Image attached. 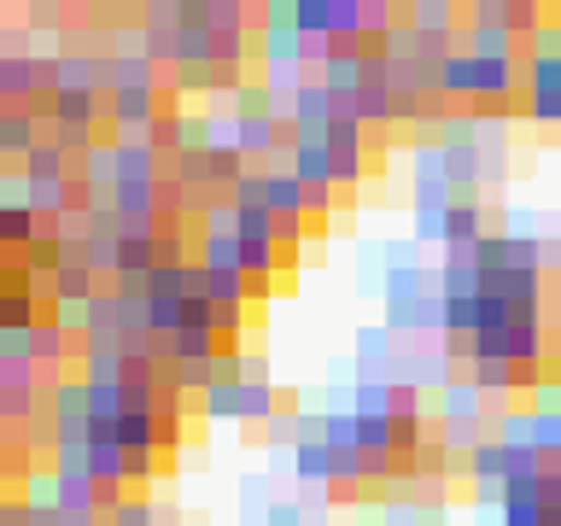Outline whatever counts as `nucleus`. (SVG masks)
<instances>
[{"mask_svg": "<svg viewBox=\"0 0 561 526\" xmlns=\"http://www.w3.org/2000/svg\"><path fill=\"white\" fill-rule=\"evenodd\" d=\"M199 410L211 421H252V428H264L269 416H281V393L276 386H258V381H217L199 398Z\"/></svg>", "mask_w": 561, "mask_h": 526, "instance_id": "nucleus-1", "label": "nucleus"}, {"mask_svg": "<svg viewBox=\"0 0 561 526\" xmlns=\"http://www.w3.org/2000/svg\"><path fill=\"white\" fill-rule=\"evenodd\" d=\"M287 124H293V147H328L334 135V89L322 77H311L287 106Z\"/></svg>", "mask_w": 561, "mask_h": 526, "instance_id": "nucleus-2", "label": "nucleus"}, {"mask_svg": "<svg viewBox=\"0 0 561 526\" xmlns=\"http://www.w3.org/2000/svg\"><path fill=\"white\" fill-rule=\"evenodd\" d=\"M456 381V358L445 346H404L398 351V363H393V386H416V393H445V386Z\"/></svg>", "mask_w": 561, "mask_h": 526, "instance_id": "nucleus-3", "label": "nucleus"}, {"mask_svg": "<svg viewBox=\"0 0 561 526\" xmlns=\"http://www.w3.org/2000/svg\"><path fill=\"white\" fill-rule=\"evenodd\" d=\"M526 117L538 129H561V54L526 59Z\"/></svg>", "mask_w": 561, "mask_h": 526, "instance_id": "nucleus-4", "label": "nucleus"}, {"mask_svg": "<svg viewBox=\"0 0 561 526\" xmlns=\"http://www.w3.org/2000/svg\"><path fill=\"white\" fill-rule=\"evenodd\" d=\"M398 334L386 328V322H363L357 328V351H351V363H357V381H374V375H386L393 381V363H398Z\"/></svg>", "mask_w": 561, "mask_h": 526, "instance_id": "nucleus-5", "label": "nucleus"}, {"mask_svg": "<svg viewBox=\"0 0 561 526\" xmlns=\"http://www.w3.org/2000/svg\"><path fill=\"white\" fill-rule=\"evenodd\" d=\"M36 117H42V106H7L0 112V159H7V170H19L30 152L47 141L36 129Z\"/></svg>", "mask_w": 561, "mask_h": 526, "instance_id": "nucleus-6", "label": "nucleus"}, {"mask_svg": "<svg viewBox=\"0 0 561 526\" xmlns=\"http://www.w3.org/2000/svg\"><path fill=\"white\" fill-rule=\"evenodd\" d=\"M328 147H334V182H339V194H357V188H363V124H334Z\"/></svg>", "mask_w": 561, "mask_h": 526, "instance_id": "nucleus-7", "label": "nucleus"}, {"mask_svg": "<svg viewBox=\"0 0 561 526\" xmlns=\"http://www.w3.org/2000/svg\"><path fill=\"white\" fill-rule=\"evenodd\" d=\"M304 47H311V42H304L293 24H281V30H269V24L252 30V54H258L264 71H276V65H299V71H311V65H304Z\"/></svg>", "mask_w": 561, "mask_h": 526, "instance_id": "nucleus-8", "label": "nucleus"}, {"mask_svg": "<svg viewBox=\"0 0 561 526\" xmlns=\"http://www.w3.org/2000/svg\"><path fill=\"white\" fill-rule=\"evenodd\" d=\"M433 404H439V421H445V428H480V416H486V393L468 375H456Z\"/></svg>", "mask_w": 561, "mask_h": 526, "instance_id": "nucleus-9", "label": "nucleus"}, {"mask_svg": "<svg viewBox=\"0 0 561 526\" xmlns=\"http://www.w3.org/2000/svg\"><path fill=\"white\" fill-rule=\"evenodd\" d=\"M100 65L94 54H54V94H106V82H100Z\"/></svg>", "mask_w": 561, "mask_h": 526, "instance_id": "nucleus-10", "label": "nucleus"}, {"mask_svg": "<svg viewBox=\"0 0 561 526\" xmlns=\"http://www.w3.org/2000/svg\"><path fill=\"white\" fill-rule=\"evenodd\" d=\"M287 468H293V480L299 486H334V451H328V439H299L293 451H287Z\"/></svg>", "mask_w": 561, "mask_h": 526, "instance_id": "nucleus-11", "label": "nucleus"}, {"mask_svg": "<svg viewBox=\"0 0 561 526\" xmlns=\"http://www.w3.org/2000/svg\"><path fill=\"white\" fill-rule=\"evenodd\" d=\"M100 82H106V94H124V89H159V71H152L147 54H106L100 65Z\"/></svg>", "mask_w": 561, "mask_h": 526, "instance_id": "nucleus-12", "label": "nucleus"}, {"mask_svg": "<svg viewBox=\"0 0 561 526\" xmlns=\"http://www.w3.org/2000/svg\"><path fill=\"white\" fill-rule=\"evenodd\" d=\"M112 445L129 456H152L159 451V410H124L112 421Z\"/></svg>", "mask_w": 561, "mask_h": 526, "instance_id": "nucleus-13", "label": "nucleus"}, {"mask_svg": "<svg viewBox=\"0 0 561 526\" xmlns=\"http://www.w3.org/2000/svg\"><path fill=\"white\" fill-rule=\"evenodd\" d=\"M199 299H211L223 311V304H252L258 287L246 281V269H199Z\"/></svg>", "mask_w": 561, "mask_h": 526, "instance_id": "nucleus-14", "label": "nucleus"}, {"mask_svg": "<svg viewBox=\"0 0 561 526\" xmlns=\"http://www.w3.org/2000/svg\"><path fill=\"white\" fill-rule=\"evenodd\" d=\"M100 112H106V94H54L47 100L54 129H94Z\"/></svg>", "mask_w": 561, "mask_h": 526, "instance_id": "nucleus-15", "label": "nucleus"}, {"mask_svg": "<svg viewBox=\"0 0 561 526\" xmlns=\"http://www.w3.org/2000/svg\"><path fill=\"white\" fill-rule=\"evenodd\" d=\"M486 206H480V199H456V206L445 211V252L451 246H480L486 241Z\"/></svg>", "mask_w": 561, "mask_h": 526, "instance_id": "nucleus-16", "label": "nucleus"}, {"mask_svg": "<svg viewBox=\"0 0 561 526\" xmlns=\"http://www.w3.org/2000/svg\"><path fill=\"white\" fill-rule=\"evenodd\" d=\"M404 19H410L421 36H433V42H456V0H410Z\"/></svg>", "mask_w": 561, "mask_h": 526, "instance_id": "nucleus-17", "label": "nucleus"}, {"mask_svg": "<svg viewBox=\"0 0 561 526\" xmlns=\"http://www.w3.org/2000/svg\"><path fill=\"white\" fill-rule=\"evenodd\" d=\"M287 170H293L311 194L316 188H339V182H334V147H293V164H287Z\"/></svg>", "mask_w": 561, "mask_h": 526, "instance_id": "nucleus-18", "label": "nucleus"}, {"mask_svg": "<svg viewBox=\"0 0 561 526\" xmlns=\"http://www.w3.org/2000/svg\"><path fill=\"white\" fill-rule=\"evenodd\" d=\"M509 463H515V451L498 445V439H486V445L468 456V480L474 486H509Z\"/></svg>", "mask_w": 561, "mask_h": 526, "instance_id": "nucleus-19", "label": "nucleus"}, {"mask_svg": "<svg viewBox=\"0 0 561 526\" xmlns=\"http://www.w3.org/2000/svg\"><path fill=\"white\" fill-rule=\"evenodd\" d=\"M30 334H36V369H42V363H65V358H77V346H71L77 334L65 328V322H59L54 311H47Z\"/></svg>", "mask_w": 561, "mask_h": 526, "instance_id": "nucleus-20", "label": "nucleus"}, {"mask_svg": "<svg viewBox=\"0 0 561 526\" xmlns=\"http://www.w3.org/2000/svg\"><path fill=\"white\" fill-rule=\"evenodd\" d=\"M421 299H428V269H421V264H393V269H386L381 304H421Z\"/></svg>", "mask_w": 561, "mask_h": 526, "instance_id": "nucleus-21", "label": "nucleus"}, {"mask_svg": "<svg viewBox=\"0 0 561 526\" xmlns=\"http://www.w3.org/2000/svg\"><path fill=\"white\" fill-rule=\"evenodd\" d=\"M293 30L304 42H334V0H293Z\"/></svg>", "mask_w": 561, "mask_h": 526, "instance_id": "nucleus-22", "label": "nucleus"}, {"mask_svg": "<svg viewBox=\"0 0 561 526\" xmlns=\"http://www.w3.org/2000/svg\"><path fill=\"white\" fill-rule=\"evenodd\" d=\"M393 398H398V386L386 381V375H374V381H357L351 386V416H393Z\"/></svg>", "mask_w": 561, "mask_h": 526, "instance_id": "nucleus-23", "label": "nucleus"}, {"mask_svg": "<svg viewBox=\"0 0 561 526\" xmlns=\"http://www.w3.org/2000/svg\"><path fill=\"white\" fill-rule=\"evenodd\" d=\"M468 54L474 59H515V30H503V24H468Z\"/></svg>", "mask_w": 561, "mask_h": 526, "instance_id": "nucleus-24", "label": "nucleus"}, {"mask_svg": "<svg viewBox=\"0 0 561 526\" xmlns=\"http://www.w3.org/2000/svg\"><path fill=\"white\" fill-rule=\"evenodd\" d=\"M386 269H393L386 241H363V252H357V287L363 293H386Z\"/></svg>", "mask_w": 561, "mask_h": 526, "instance_id": "nucleus-25", "label": "nucleus"}, {"mask_svg": "<svg viewBox=\"0 0 561 526\" xmlns=\"http://www.w3.org/2000/svg\"><path fill=\"white\" fill-rule=\"evenodd\" d=\"M47 311H42V299H30L24 287H7L0 293V328H36Z\"/></svg>", "mask_w": 561, "mask_h": 526, "instance_id": "nucleus-26", "label": "nucleus"}, {"mask_svg": "<svg viewBox=\"0 0 561 526\" xmlns=\"http://www.w3.org/2000/svg\"><path fill=\"white\" fill-rule=\"evenodd\" d=\"M199 269H241V234H199Z\"/></svg>", "mask_w": 561, "mask_h": 526, "instance_id": "nucleus-27", "label": "nucleus"}, {"mask_svg": "<svg viewBox=\"0 0 561 526\" xmlns=\"http://www.w3.org/2000/svg\"><path fill=\"white\" fill-rule=\"evenodd\" d=\"M468 381L480 386V393L491 398V393H521V375H515V363H468Z\"/></svg>", "mask_w": 561, "mask_h": 526, "instance_id": "nucleus-28", "label": "nucleus"}, {"mask_svg": "<svg viewBox=\"0 0 561 526\" xmlns=\"http://www.w3.org/2000/svg\"><path fill=\"white\" fill-rule=\"evenodd\" d=\"M538 486H544V480H538ZM538 486H533V491H515V486H509L503 526H544V498H538Z\"/></svg>", "mask_w": 561, "mask_h": 526, "instance_id": "nucleus-29", "label": "nucleus"}, {"mask_svg": "<svg viewBox=\"0 0 561 526\" xmlns=\"http://www.w3.org/2000/svg\"><path fill=\"white\" fill-rule=\"evenodd\" d=\"M498 445L533 451V410H498Z\"/></svg>", "mask_w": 561, "mask_h": 526, "instance_id": "nucleus-30", "label": "nucleus"}, {"mask_svg": "<svg viewBox=\"0 0 561 526\" xmlns=\"http://www.w3.org/2000/svg\"><path fill=\"white\" fill-rule=\"evenodd\" d=\"M334 42H363V0H334Z\"/></svg>", "mask_w": 561, "mask_h": 526, "instance_id": "nucleus-31", "label": "nucleus"}, {"mask_svg": "<svg viewBox=\"0 0 561 526\" xmlns=\"http://www.w3.org/2000/svg\"><path fill=\"white\" fill-rule=\"evenodd\" d=\"M0 363H36V334L30 328H0Z\"/></svg>", "mask_w": 561, "mask_h": 526, "instance_id": "nucleus-32", "label": "nucleus"}, {"mask_svg": "<svg viewBox=\"0 0 561 526\" xmlns=\"http://www.w3.org/2000/svg\"><path fill=\"white\" fill-rule=\"evenodd\" d=\"M421 416H428V393H416V386H398L393 421H398V428H421Z\"/></svg>", "mask_w": 561, "mask_h": 526, "instance_id": "nucleus-33", "label": "nucleus"}, {"mask_svg": "<svg viewBox=\"0 0 561 526\" xmlns=\"http://www.w3.org/2000/svg\"><path fill=\"white\" fill-rule=\"evenodd\" d=\"M509 241H544V223H538V206H509Z\"/></svg>", "mask_w": 561, "mask_h": 526, "instance_id": "nucleus-34", "label": "nucleus"}, {"mask_svg": "<svg viewBox=\"0 0 561 526\" xmlns=\"http://www.w3.org/2000/svg\"><path fill=\"white\" fill-rule=\"evenodd\" d=\"M106 526H152V503H147V498H124V503L106 515Z\"/></svg>", "mask_w": 561, "mask_h": 526, "instance_id": "nucleus-35", "label": "nucleus"}, {"mask_svg": "<svg viewBox=\"0 0 561 526\" xmlns=\"http://www.w3.org/2000/svg\"><path fill=\"white\" fill-rule=\"evenodd\" d=\"M36 515H30V503L24 498H7V509H0V526H30Z\"/></svg>", "mask_w": 561, "mask_h": 526, "instance_id": "nucleus-36", "label": "nucleus"}, {"mask_svg": "<svg viewBox=\"0 0 561 526\" xmlns=\"http://www.w3.org/2000/svg\"><path fill=\"white\" fill-rule=\"evenodd\" d=\"M474 526H503V509H474Z\"/></svg>", "mask_w": 561, "mask_h": 526, "instance_id": "nucleus-37", "label": "nucleus"}, {"mask_svg": "<svg viewBox=\"0 0 561 526\" xmlns=\"http://www.w3.org/2000/svg\"><path fill=\"white\" fill-rule=\"evenodd\" d=\"M556 30H561V24H556Z\"/></svg>", "mask_w": 561, "mask_h": 526, "instance_id": "nucleus-38", "label": "nucleus"}]
</instances>
